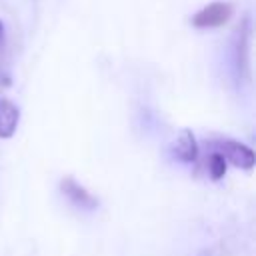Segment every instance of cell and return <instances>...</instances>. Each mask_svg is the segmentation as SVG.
Instances as JSON below:
<instances>
[{
  "label": "cell",
  "instance_id": "obj_1",
  "mask_svg": "<svg viewBox=\"0 0 256 256\" xmlns=\"http://www.w3.org/2000/svg\"><path fill=\"white\" fill-rule=\"evenodd\" d=\"M232 12H234V6L230 2H210L208 6H204L196 14H192L190 24L198 30L220 28L232 18Z\"/></svg>",
  "mask_w": 256,
  "mask_h": 256
},
{
  "label": "cell",
  "instance_id": "obj_2",
  "mask_svg": "<svg viewBox=\"0 0 256 256\" xmlns=\"http://www.w3.org/2000/svg\"><path fill=\"white\" fill-rule=\"evenodd\" d=\"M214 150L220 152L224 156V160L236 168H242V170H252L254 164H256V156L252 152V148H248L246 144L242 142H236V140H228V138H222V140H216L214 144Z\"/></svg>",
  "mask_w": 256,
  "mask_h": 256
},
{
  "label": "cell",
  "instance_id": "obj_3",
  "mask_svg": "<svg viewBox=\"0 0 256 256\" xmlns=\"http://www.w3.org/2000/svg\"><path fill=\"white\" fill-rule=\"evenodd\" d=\"M60 192L78 208H84V210H94L98 206V200L96 196H92L80 182H76L72 176H64L60 180Z\"/></svg>",
  "mask_w": 256,
  "mask_h": 256
},
{
  "label": "cell",
  "instance_id": "obj_4",
  "mask_svg": "<svg viewBox=\"0 0 256 256\" xmlns=\"http://www.w3.org/2000/svg\"><path fill=\"white\" fill-rule=\"evenodd\" d=\"M172 154L176 160L184 162V164H192L196 162L198 158V142H196V136L192 134V130L184 128L180 130L174 146H172Z\"/></svg>",
  "mask_w": 256,
  "mask_h": 256
},
{
  "label": "cell",
  "instance_id": "obj_5",
  "mask_svg": "<svg viewBox=\"0 0 256 256\" xmlns=\"http://www.w3.org/2000/svg\"><path fill=\"white\" fill-rule=\"evenodd\" d=\"M20 122V110L14 102L0 98V140L12 138Z\"/></svg>",
  "mask_w": 256,
  "mask_h": 256
},
{
  "label": "cell",
  "instance_id": "obj_6",
  "mask_svg": "<svg viewBox=\"0 0 256 256\" xmlns=\"http://www.w3.org/2000/svg\"><path fill=\"white\" fill-rule=\"evenodd\" d=\"M226 168H228V162L224 160V156L220 154V152H212L210 156H208V174H210V178L212 180H222L224 176H226Z\"/></svg>",
  "mask_w": 256,
  "mask_h": 256
},
{
  "label": "cell",
  "instance_id": "obj_7",
  "mask_svg": "<svg viewBox=\"0 0 256 256\" xmlns=\"http://www.w3.org/2000/svg\"><path fill=\"white\" fill-rule=\"evenodd\" d=\"M2 36H4V24L0 22V40H2Z\"/></svg>",
  "mask_w": 256,
  "mask_h": 256
}]
</instances>
